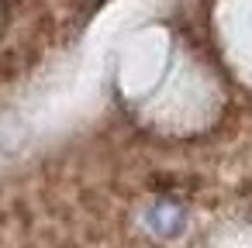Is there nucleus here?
<instances>
[{
    "instance_id": "1",
    "label": "nucleus",
    "mask_w": 252,
    "mask_h": 248,
    "mask_svg": "<svg viewBox=\"0 0 252 248\" xmlns=\"http://www.w3.org/2000/svg\"><path fill=\"white\" fill-rule=\"evenodd\" d=\"M145 227L156 238H180L183 227H187V210L176 200H156L145 210Z\"/></svg>"
}]
</instances>
